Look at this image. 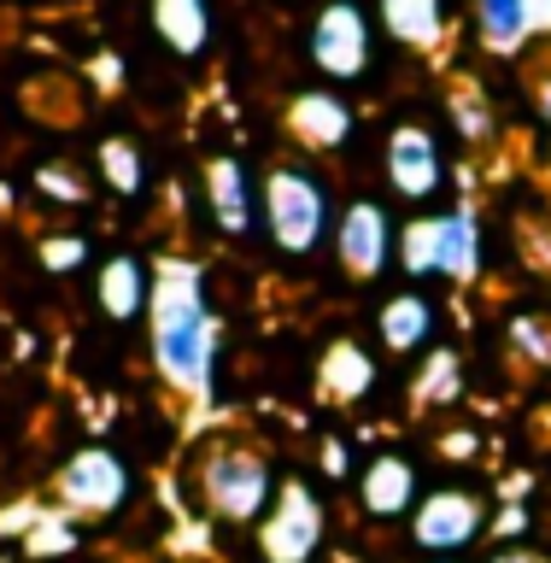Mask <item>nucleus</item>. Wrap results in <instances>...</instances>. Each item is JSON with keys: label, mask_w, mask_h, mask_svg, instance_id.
<instances>
[{"label": "nucleus", "mask_w": 551, "mask_h": 563, "mask_svg": "<svg viewBox=\"0 0 551 563\" xmlns=\"http://www.w3.org/2000/svg\"><path fill=\"white\" fill-rule=\"evenodd\" d=\"M153 364L165 387L176 394H206L211 387V352H218V329L206 311V271L200 258H165L153 264Z\"/></svg>", "instance_id": "nucleus-1"}, {"label": "nucleus", "mask_w": 551, "mask_h": 563, "mask_svg": "<svg viewBox=\"0 0 551 563\" xmlns=\"http://www.w3.org/2000/svg\"><path fill=\"white\" fill-rule=\"evenodd\" d=\"M258 218L276 253L288 258H311L323 235H334V200L329 183L317 176L306 158H276L258 183Z\"/></svg>", "instance_id": "nucleus-2"}, {"label": "nucleus", "mask_w": 551, "mask_h": 563, "mask_svg": "<svg viewBox=\"0 0 551 563\" xmlns=\"http://www.w3.org/2000/svg\"><path fill=\"white\" fill-rule=\"evenodd\" d=\"M194 493H200V510L211 522H229V528H253L264 517L276 493V464L264 457V446L241 434H223L211 440L194 464Z\"/></svg>", "instance_id": "nucleus-3"}, {"label": "nucleus", "mask_w": 551, "mask_h": 563, "mask_svg": "<svg viewBox=\"0 0 551 563\" xmlns=\"http://www.w3.org/2000/svg\"><path fill=\"white\" fill-rule=\"evenodd\" d=\"M329 545V505L323 493L299 475H282L264 517L253 522V552L258 563H317Z\"/></svg>", "instance_id": "nucleus-4"}, {"label": "nucleus", "mask_w": 551, "mask_h": 563, "mask_svg": "<svg viewBox=\"0 0 551 563\" xmlns=\"http://www.w3.org/2000/svg\"><path fill=\"white\" fill-rule=\"evenodd\" d=\"M411 552L422 558H464L470 545H482L493 534V505L482 487H464V482H447V487H429L417 493L411 505Z\"/></svg>", "instance_id": "nucleus-5"}, {"label": "nucleus", "mask_w": 551, "mask_h": 563, "mask_svg": "<svg viewBox=\"0 0 551 563\" xmlns=\"http://www.w3.org/2000/svg\"><path fill=\"white\" fill-rule=\"evenodd\" d=\"M130 493H135V475L112 446H77L59 464V475H53V499H59V510H70L77 522L118 517V510L130 505Z\"/></svg>", "instance_id": "nucleus-6"}, {"label": "nucleus", "mask_w": 551, "mask_h": 563, "mask_svg": "<svg viewBox=\"0 0 551 563\" xmlns=\"http://www.w3.org/2000/svg\"><path fill=\"white\" fill-rule=\"evenodd\" d=\"M376 59V24H370L364 0H329L311 18V65L329 82H359Z\"/></svg>", "instance_id": "nucleus-7"}, {"label": "nucleus", "mask_w": 551, "mask_h": 563, "mask_svg": "<svg viewBox=\"0 0 551 563\" xmlns=\"http://www.w3.org/2000/svg\"><path fill=\"white\" fill-rule=\"evenodd\" d=\"M382 165H387V188L399 194V200H411V206H429L447 194V153H440V135L429 130V123H394L387 130V153H382Z\"/></svg>", "instance_id": "nucleus-8"}, {"label": "nucleus", "mask_w": 551, "mask_h": 563, "mask_svg": "<svg viewBox=\"0 0 551 563\" xmlns=\"http://www.w3.org/2000/svg\"><path fill=\"white\" fill-rule=\"evenodd\" d=\"M334 258H341V271L352 282H376L387 264H394V246H399V229L394 218H387L382 200H370V194H359V200H346V211L334 218Z\"/></svg>", "instance_id": "nucleus-9"}, {"label": "nucleus", "mask_w": 551, "mask_h": 563, "mask_svg": "<svg viewBox=\"0 0 551 563\" xmlns=\"http://www.w3.org/2000/svg\"><path fill=\"white\" fill-rule=\"evenodd\" d=\"M352 123H359V112H352L346 95H334V88H299V95H288V106H282V130H288L306 153H341L352 141Z\"/></svg>", "instance_id": "nucleus-10"}, {"label": "nucleus", "mask_w": 551, "mask_h": 563, "mask_svg": "<svg viewBox=\"0 0 551 563\" xmlns=\"http://www.w3.org/2000/svg\"><path fill=\"white\" fill-rule=\"evenodd\" d=\"M417 464L405 452H376L370 464H359V510L370 522H399L417 505Z\"/></svg>", "instance_id": "nucleus-11"}, {"label": "nucleus", "mask_w": 551, "mask_h": 563, "mask_svg": "<svg viewBox=\"0 0 551 563\" xmlns=\"http://www.w3.org/2000/svg\"><path fill=\"white\" fill-rule=\"evenodd\" d=\"M434 276H447L452 288H470L482 276V211L475 206L434 211Z\"/></svg>", "instance_id": "nucleus-12"}, {"label": "nucleus", "mask_w": 551, "mask_h": 563, "mask_svg": "<svg viewBox=\"0 0 551 563\" xmlns=\"http://www.w3.org/2000/svg\"><path fill=\"white\" fill-rule=\"evenodd\" d=\"M206 206H211V223H218L229 241L253 235V223H258V188L246 183V165H241L235 153H218L206 165Z\"/></svg>", "instance_id": "nucleus-13"}, {"label": "nucleus", "mask_w": 551, "mask_h": 563, "mask_svg": "<svg viewBox=\"0 0 551 563\" xmlns=\"http://www.w3.org/2000/svg\"><path fill=\"white\" fill-rule=\"evenodd\" d=\"M382 369H376V352L359 346V341H329L323 358H317V394H323L329 405H364L370 394H376Z\"/></svg>", "instance_id": "nucleus-14"}, {"label": "nucleus", "mask_w": 551, "mask_h": 563, "mask_svg": "<svg viewBox=\"0 0 551 563\" xmlns=\"http://www.w3.org/2000/svg\"><path fill=\"white\" fill-rule=\"evenodd\" d=\"M95 299L112 323H135L153 306V264L141 253H112L95 271Z\"/></svg>", "instance_id": "nucleus-15"}, {"label": "nucleus", "mask_w": 551, "mask_h": 563, "mask_svg": "<svg viewBox=\"0 0 551 563\" xmlns=\"http://www.w3.org/2000/svg\"><path fill=\"white\" fill-rule=\"evenodd\" d=\"M535 35H540L535 0H475V42L493 59H522Z\"/></svg>", "instance_id": "nucleus-16"}, {"label": "nucleus", "mask_w": 551, "mask_h": 563, "mask_svg": "<svg viewBox=\"0 0 551 563\" xmlns=\"http://www.w3.org/2000/svg\"><path fill=\"white\" fill-rule=\"evenodd\" d=\"M434 323H440L434 299L422 288H405L376 311V341L387 352H422V346H434Z\"/></svg>", "instance_id": "nucleus-17"}, {"label": "nucleus", "mask_w": 551, "mask_h": 563, "mask_svg": "<svg viewBox=\"0 0 551 563\" xmlns=\"http://www.w3.org/2000/svg\"><path fill=\"white\" fill-rule=\"evenodd\" d=\"M147 12H153V35L176 59H200L211 47V7L206 0H153Z\"/></svg>", "instance_id": "nucleus-18"}, {"label": "nucleus", "mask_w": 551, "mask_h": 563, "mask_svg": "<svg viewBox=\"0 0 551 563\" xmlns=\"http://www.w3.org/2000/svg\"><path fill=\"white\" fill-rule=\"evenodd\" d=\"M376 18L411 53H429L447 35V0H376Z\"/></svg>", "instance_id": "nucleus-19"}, {"label": "nucleus", "mask_w": 551, "mask_h": 563, "mask_svg": "<svg viewBox=\"0 0 551 563\" xmlns=\"http://www.w3.org/2000/svg\"><path fill=\"white\" fill-rule=\"evenodd\" d=\"M458 399H464V358L452 346H429V358L411 376V405L417 411H447Z\"/></svg>", "instance_id": "nucleus-20"}, {"label": "nucleus", "mask_w": 551, "mask_h": 563, "mask_svg": "<svg viewBox=\"0 0 551 563\" xmlns=\"http://www.w3.org/2000/svg\"><path fill=\"white\" fill-rule=\"evenodd\" d=\"M447 112H452V130L464 135V147H493V135H499V112H493L487 88L475 82V77H458L452 82Z\"/></svg>", "instance_id": "nucleus-21"}, {"label": "nucleus", "mask_w": 551, "mask_h": 563, "mask_svg": "<svg viewBox=\"0 0 551 563\" xmlns=\"http://www.w3.org/2000/svg\"><path fill=\"white\" fill-rule=\"evenodd\" d=\"M505 352L528 376H551V311H510L505 317Z\"/></svg>", "instance_id": "nucleus-22"}, {"label": "nucleus", "mask_w": 551, "mask_h": 563, "mask_svg": "<svg viewBox=\"0 0 551 563\" xmlns=\"http://www.w3.org/2000/svg\"><path fill=\"white\" fill-rule=\"evenodd\" d=\"M95 165H100V183L112 194H123V200H141V194H147V158H141V147L130 135H106Z\"/></svg>", "instance_id": "nucleus-23"}, {"label": "nucleus", "mask_w": 551, "mask_h": 563, "mask_svg": "<svg viewBox=\"0 0 551 563\" xmlns=\"http://www.w3.org/2000/svg\"><path fill=\"white\" fill-rule=\"evenodd\" d=\"M30 183H35V200L42 206H59V211L88 206V176H82V165H70V158H42Z\"/></svg>", "instance_id": "nucleus-24"}, {"label": "nucleus", "mask_w": 551, "mask_h": 563, "mask_svg": "<svg viewBox=\"0 0 551 563\" xmlns=\"http://www.w3.org/2000/svg\"><path fill=\"white\" fill-rule=\"evenodd\" d=\"M394 258H399V271L411 276V282L434 276V218H411V223H405Z\"/></svg>", "instance_id": "nucleus-25"}, {"label": "nucleus", "mask_w": 551, "mask_h": 563, "mask_svg": "<svg viewBox=\"0 0 551 563\" xmlns=\"http://www.w3.org/2000/svg\"><path fill=\"white\" fill-rule=\"evenodd\" d=\"M528 100H535L540 123L551 130V47H546V53H535V59H528Z\"/></svg>", "instance_id": "nucleus-26"}, {"label": "nucleus", "mask_w": 551, "mask_h": 563, "mask_svg": "<svg viewBox=\"0 0 551 563\" xmlns=\"http://www.w3.org/2000/svg\"><path fill=\"white\" fill-rule=\"evenodd\" d=\"M88 258V235H65V241H42V264L47 271H77Z\"/></svg>", "instance_id": "nucleus-27"}, {"label": "nucleus", "mask_w": 551, "mask_h": 563, "mask_svg": "<svg viewBox=\"0 0 551 563\" xmlns=\"http://www.w3.org/2000/svg\"><path fill=\"white\" fill-rule=\"evenodd\" d=\"M522 253H528V264H535V271L551 276V229L528 223V229H522Z\"/></svg>", "instance_id": "nucleus-28"}, {"label": "nucleus", "mask_w": 551, "mask_h": 563, "mask_svg": "<svg viewBox=\"0 0 551 563\" xmlns=\"http://www.w3.org/2000/svg\"><path fill=\"white\" fill-rule=\"evenodd\" d=\"M317 457H323V475H334V482H341V475H352V457H346V446H341V440H323V452H317Z\"/></svg>", "instance_id": "nucleus-29"}, {"label": "nucleus", "mask_w": 551, "mask_h": 563, "mask_svg": "<svg viewBox=\"0 0 551 563\" xmlns=\"http://www.w3.org/2000/svg\"><path fill=\"white\" fill-rule=\"evenodd\" d=\"M487 563H551V552H540V545H499Z\"/></svg>", "instance_id": "nucleus-30"}, {"label": "nucleus", "mask_w": 551, "mask_h": 563, "mask_svg": "<svg viewBox=\"0 0 551 563\" xmlns=\"http://www.w3.org/2000/svg\"><path fill=\"white\" fill-rule=\"evenodd\" d=\"M475 452V434L464 429V434H447V457H470Z\"/></svg>", "instance_id": "nucleus-31"}, {"label": "nucleus", "mask_w": 551, "mask_h": 563, "mask_svg": "<svg viewBox=\"0 0 551 563\" xmlns=\"http://www.w3.org/2000/svg\"><path fill=\"white\" fill-rule=\"evenodd\" d=\"M535 24H540V35H551V0H535Z\"/></svg>", "instance_id": "nucleus-32"}, {"label": "nucleus", "mask_w": 551, "mask_h": 563, "mask_svg": "<svg viewBox=\"0 0 551 563\" xmlns=\"http://www.w3.org/2000/svg\"><path fill=\"white\" fill-rule=\"evenodd\" d=\"M422 563H464V558H422Z\"/></svg>", "instance_id": "nucleus-33"}]
</instances>
